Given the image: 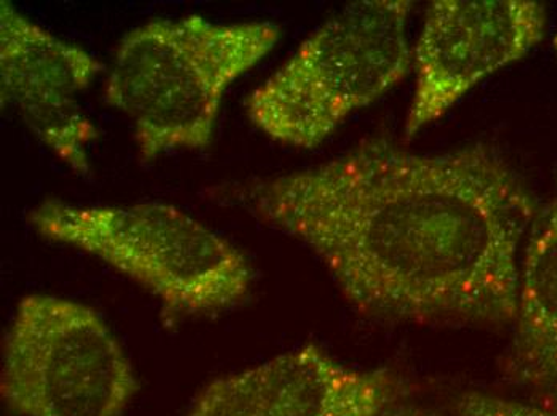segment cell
Wrapping results in <instances>:
<instances>
[{
  "instance_id": "obj_1",
  "label": "cell",
  "mask_w": 557,
  "mask_h": 416,
  "mask_svg": "<svg viewBox=\"0 0 557 416\" xmlns=\"http://www.w3.org/2000/svg\"><path fill=\"white\" fill-rule=\"evenodd\" d=\"M224 199L309 247L346 300L370 316L515 320L519 249L539 210L488 144L413 154L369 138Z\"/></svg>"
},
{
  "instance_id": "obj_2",
  "label": "cell",
  "mask_w": 557,
  "mask_h": 416,
  "mask_svg": "<svg viewBox=\"0 0 557 416\" xmlns=\"http://www.w3.org/2000/svg\"><path fill=\"white\" fill-rule=\"evenodd\" d=\"M274 23H219L199 15L156 18L128 30L115 49L104 101L134 130L139 157L212 143L234 80L276 46Z\"/></svg>"
},
{
  "instance_id": "obj_3",
  "label": "cell",
  "mask_w": 557,
  "mask_h": 416,
  "mask_svg": "<svg viewBox=\"0 0 557 416\" xmlns=\"http://www.w3.org/2000/svg\"><path fill=\"white\" fill-rule=\"evenodd\" d=\"M42 238L74 247L134 280L164 316L210 317L250 293L253 270L236 245L175 205H77L46 201L29 212Z\"/></svg>"
},
{
  "instance_id": "obj_4",
  "label": "cell",
  "mask_w": 557,
  "mask_h": 416,
  "mask_svg": "<svg viewBox=\"0 0 557 416\" xmlns=\"http://www.w3.org/2000/svg\"><path fill=\"white\" fill-rule=\"evenodd\" d=\"M412 2L363 0L332 16L247 100L255 127L287 147L311 149L379 100L412 66Z\"/></svg>"
},
{
  "instance_id": "obj_5",
  "label": "cell",
  "mask_w": 557,
  "mask_h": 416,
  "mask_svg": "<svg viewBox=\"0 0 557 416\" xmlns=\"http://www.w3.org/2000/svg\"><path fill=\"white\" fill-rule=\"evenodd\" d=\"M138 391L103 317L79 301L34 293L3 340L0 392L20 416H122Z\"/></svg>"
},
{
  "instance_id": "obj_6",
  "label": "cell",
  "mask_w": 557,
  "mask_h": 416,
  "mask_svg": "<svg viewBox=\"0 0 557 416\" xmlns=\"http://www.w3.org/2000/svg\"><path fill=\"white\" fill-rule=\"evenodd\" d=\"M545 29V7L530 0L431 3L413 56L417 84L407 137L441 119L475 84L521 60Z\"/></svg>"
},
{
  "instance_id": "obj_7",
  "label": "cell",
  "mask_w": 557,
  "mask_h": 416,
  "mask_svg": "<svg viewBox=\"0 0 557 416\" xmlns=\"http://www.w3.org/2000/svg\"><path fill=\"white\" fill-rule=\"evenodd\" d=\"M103 64L60 39L10 2L0 3V100L34 137L79 175L90 171L88 147L97 138L81 104Z\"/></svg>"
},
{
  "instance_id": "obj_8",
  "label": "cell",
  "mask_w": 557,
  "mask_h": 416,
  "mask_svg": "<svg viewBox=\"0 0 557 416\" xmlns=\"http://www.w3.org/2000/svg\"><path fill=\"white\" fill-rule=\"evenodd\" d=\"M406 392L388 368L349 367L307 344L207 385L188 416H382Z\"/></svg>"
},
{
  "instance_id": "obj_9",
  "label": "cell",
  "mask_w": 557,
  "mask_h": 416,
  "mask_svg": "<svg viewBox=\"0 0 557 416\" xmlns=\"http://www.w3.org/2000/svg\"><path fill=\"white\" fill-rule=\"evenodd\" d=\"M515 337L506 371L516 383L557 389V198L536 212L519 265Z\"/></svg>"
},
{
  "instance_id": "obj_10",
  "label": "cell",
  "mask_w": 557,
  "mask_h": 416,
  "mask_svg": "<svg viewBox=\"0 0 557 416\" xmlns=\"http://www.w3.org/2000/svg\"><path fill=\"white\" fill-rule=\"evenodd\" d=\"M455 408L458 416H557V412L506 401L481 392H467L461 395Z\"/></svg>"
},
{
  "instance_id": "obj_11",
  "label": "cell",
  "mask_w": 557,
  "mask_h": 416,
  "mask_svg": "<svg viewBox=\"0 0 557 416\" xmlns=\"http://www.w3.org/2000/svg\"><path fill=\"white\" fill-rule=\"evenodd\" d=\"M382 416H437L434 412L428 411V408L418 407V405L400 404L394 405L388 412H385Z\"/></svg>"
},
{
  "instance_id": "obj_12",
  "label": "cell",
  "mask_w": 557,
  "mask_h": 416,
  "mask_svg": "<svg viewBox=\"0 0 557 416\" xmlns=\"http://www.w3.org/2000/svg\"><path fill=\"white\" fill-rule=\"evenodd\" d=\"M555 49H556V52H557V34H556V37H555Z\"/></svg>"
}]
</instances>
